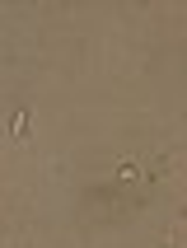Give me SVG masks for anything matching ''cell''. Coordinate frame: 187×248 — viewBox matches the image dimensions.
I'll use <instances>...</instances> for the list:
<instances>
[{"mask_svg":"<svg viewBox=\"0 0 187 248\" xmlns=\"http://www.w3.org/2000/svg\"><path fill=\"white\" fill-rule=\"evenodd\" d=\"M10 131H14V136H24V131H28V112H24V108L10 117Z\"/></svg>","mask_w":187,"mask_h":248,"instance_id":"obj_1","label":"cell"}]
</instances>
